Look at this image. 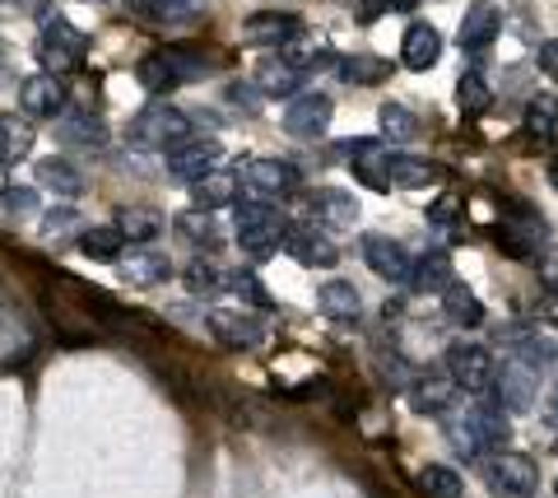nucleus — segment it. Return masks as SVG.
<instances>
[{
  "label": "nucleus",
  "instance_id": "obj_1",
  "mask_svg": "<svg viewBox=\"0 0 558 498\" xmlns=\"http://www.w3.org/2000/svg\"><path fill=\"white\" fill-rule=\"evenodd\" d=\"M215 65H209L205 47H191V42H172L163 51H154V57H145L135 65V80L145 84L149 94H172L182 89V84H196L205 80Z\"/></svg>",
  "mask_w": 558,
  "mask_h": 498
},
{
  "label": "nucleus",
  "instance_id": "obj_2",
  "mask_svg": "<svg viewBox=\"0 0 558 498\" xmlns=\"http://www.w3.org/2000/svg\"><path fill=\"white\" fill-rule=\"evenodd\" d=\"M284 233H289V219L279 210H270V205H260V201L238 205V247H242V256L270 262V256L284 247Z\"/></svg>",
  "mask_w": 558,
  "mask_h": 498
},
{
  "label": "nucleus",
  "instance_id": "obj_3",
  "mask_svg": "<svg viewBox=\"0 0 558 498\" xmlns=\"http://www.w3.org/2000/svg\"><path fill=\"white\" fill-rule=\"evenodd\" d=\"M89 51V38L65 20V14H43V28H38V61L47 65V75H61V71H75Z\"/></svg>",
  "mask_w": 558,
  "mask_h": 498
},
{
  "label": "nucleus",
  "instance_id": "obj_4",
  "mask_svg": "<svg viewBox=\"0 0 558 498\" xmlns=\"http://www.w3.org/2000/svg\"><path fill=\"white\" fill-rule=\"evenodd\" d=\"M182 141H191V117L178 112L172 102H149L145 112L131 122V145L135 149H178Z\"/></svg>",
  "mask_w": 558,
  "mask_h": 498
},
{
  "label": "nucleus",
  "instance_id": "obj_5",
  "mask_svg": "<svg viewBox=\"0 0 558 498\" xmlns=\"http://www.w3.org/2000/svg\"><path fill=\"white\" fill-rule=\"evenodd\" d=\"M494 368H498L494 354L475 345V340H457L442 359V373L457 382V391H470V397H488L494 391Z\"/></svg>",
  "mask_w": 558,
  "mask_h": 498
},
{
  "label": "nucleus",
  "instance_id": "obj_6",
  "mask_svg": "<svg viewBox=\"0 0 558 498\" xmlns=\"http://www.w3.org/2000/svg\"><path fill=\"white\" fill-rule=\"evenodd\" d=\"M293 186H299V168H293L289 159H252V163L238 168V192L247 201L270 205L279 196H289Z\"/></svg>",
  "mask_w": 558,
  "mask_h": 498
},
{
  "label": "nucleus",
  "instance_id": "obj_7",
  "mask_svg": "<svg viewBox=\"0 0 558 498\" xmlns=\"http://www.w3.org/2000/svg\"><path fill=\"white\" fill-rule=\"evenodd\" d=\"M484 479H488V489L502 494V498H531L539 489L535 461L521 457V452H494L484 461Z\"/></svg>",
  "mask_w": 558,
  "mask_h": 498
},
{
  "label": "nucleus",
  "instance_id": "obj_8",
  "mask_svg": "<svg viewBox=\"0 0 558 498\" xmlns=\"http://www.w3.org/2000/svg\"><path fill=\"white\" fill-rule=\"evenodd\" d=\"M545 219H539L531 205H512V215H502V224L494 229L502 256H512V262H526V256L539 252V238H545Z\"/></svg>",
  "mask_w": 558,
  "mask_h": 498
},
{
  "label": "nucleus",
  "instance_id": "obj_9",
  "mask_svg": "<svg viewBox=\"0 0 558 498\" xmlns=\"http://www.w3.org/2000/svg\"><path fill=\"white\" fill-rule=\"evenodd\" d=\"M494 397L502 410H512V415H526L539 397V373L531 364H521V359H502V368H494Z\"/></svg>",
  "mask_w": 558,
  "mask_h": 498
},
{
  "label": "nucleus",
  "instance_id": "obj_10",
  "mask_svg": "<svg viewBox=\"0 0 558 498\" xmlns=\"http://www.w3.org/2000/svg\"><path fill=\"white\" fill-rule=\"evenodd\" d=\"M163 159H168V173L191 186V182H201L205 173H215V163L223 159V145H219V141H201V135H191V141H182L178 149H168Z\"/></svg>",
  "mask_w": 558,
  "mask_h": 498
},
{
  "label": "nucleus",
  "instance_id": "obj_11",
  "mask_svg": "<svg viewBox=\"0 0 558 498\" xmlns=\"http://www.w3.org/2000/svg\"><path fill=\"white\" fill-rule=\"evenodd\" d=\"M65 102H70V94H65V80L61 75H28L24 84H20V108L28 112V117H47V122H57V117H65Z\"/></svg>",
  "mask_w": 558,
  "mask_h": 498
},
{
  "label": "nucleus",
  "instance_id": "obj_12",
  "mask_svg": "<svg viewBox=\"0 0 558 498\" xmlns=\"http://www.w3.org/2000/svg\"><path fill=\"white\" fill-rule=\"evenodd\" d=\"M363 262H368L381 280L387 284H410V252L396 243V238H387V233H363Z\"/></svg>",
  "mask_w": 558,
  "mask_h": 498
},
{
  "label": "nucleus",
  "instance_id": "obj_13",
  "mask_svg": "<svg viewBox=\"0 0 558 498\" xmlns=\"http://www.w3.org/2000/svg\"><path fill=\"white\" fill-rule=\"evenodd\" d=\"M284 252H289L299 266H307V270H330V266L340 262L336 243H330L322 229H312V224H289V233H284Z\"/></svg>",
  "mask_w": 558,
  "mask_h": 498
},
{
  "label": "nucleus",
  "instance_id": "obj_14",
  "mask_svg": "<svg viewBox=\"0 0 558 498\" xmlns=\"http://www.w3.org/2000/svg\"><path fill=\"white\" fill-rule=\"evenodd\" d=\"M330 117H336V102L326 94H293V102L284 108V131L303 135V141H317V135L330 126Z\"/></svg>",
  "mask_w": 558,
  "mask_h": 498
},
{
  "label": "nucleus",
  "instance_id": "obj_15",
  "mask_svg": "<svg viewBox=\"0 0 558 498\" xmlns=\"http://www.w3.org/2000/svg\"><path fill=\"white\" fill-rule=\"evenodd\" d=\"M293 38H303V20L299 14H279V10H260L242 24V42L247 47H289Z\"/></svg>",
  "mask_w": 558,
  "mask_h": 498
},
{
  "label": "nucleus",
  "instance_id": "obj_16",
  "mask_svg": "<svg viewBox=\"0 0 558 498\" xmlns=\"http://www.w3.org/2000/svg\"><path fill=\"white\" fill-rule=\"evenodd\" d=\"M209 336L229 350H252L266 340V326H260L252 313H229V307H215L209 313Z\"/></svg>",
  "mask_w": 558,
  "mask_h": 498
},
{
  "label": "nucleus",
  "instance_id": "obj_17",
  "mask_svg": "<svg viewBox=\"0 0 558 498\" xmlns=\"http://www.w3.org/2000/svg\"><path fill=\"white\" fill-rule=\"evenodd\" d=\"M307 215L317 219L322 229H354L359 224V201L349 192H336V186H322V192L307 196Z\"/></svg>",
  "mask_w": 558,
  "mask_h": 498
},
{
  "label": "nucleus",
  "instance_id": "obj_18",
  "mask_svg": "<svg viewBox=\"0 0 558 498\" xmlns=\"http://www.w3.org/2000/svg\"><path fill=\"white\" fill-rule=\"evenodd\" d=\"M498 28H502V14H498V5H488V0H475V5L465 10V20H461L457 42H461V51H475V57H480L484 47H494Z\"/></svg>",
  "mask_w": 558,
  "mask_h": 498
},
{
  "label": "nucleus",
  "instance_id": "obj_19",
  "mask_svg": "<svg viewBox=\"0 0 558 498\" xmlns=\"http://www.w3.org/2000/svg\"><path fill=\"white\" fill-rule=\"evenodd\" d=\"M410 401L418 415H447L451 401H457V382H451L447 373H414Z\"/></svg>",
  "mask_w": 558,
  "mask_h": 498
},
{
  "label": "nucleus",
  "instance_id": "obj_20",
  "mask_svg": "<svg viewBox=\"0 0 558 498\" xmlns=\"http://www.w3.org/2000/svg\"><path fill=\"white\" fill-rule=\"evenodd\" d=\"M344 159L354 163V173L368 182V186H377V192H387V159H391V149H387V141H349L344 145Z\"/></svg>",
  "mask_w": 558,
  "mask_h": 498
},
{
  "label": "nucleus",
  "instance_id": "obj_21",
  "mask_svg": "<svg viewBox=\"0 0 558 498\" xmlns=\"http://www.w3.org/2000/svg\"><path fill=\"white\" fill-rule=\"evenodd\" d=\"M438 57H442V33L433 24H410L405 42H400V61H405L410 71H433Z\"/></svg>",
  "mask_w": 558,
  "mask_h": 498
},
{
  "label": "nucleus",
  "instance_id": "obj_22",
  "mask_svg": "<svg viewBox=\"0 0 558 498\" xmlns=\"http://www.w3.org/2000/svg\"><path fill=\"white\" fill-rule=\"evenodd\" d=\"M508 340V350H512V359H521V364H531L535 373H545L554 359H558V345L545 336V331H535V326H517V331H508L502 336Z\"/></svg>",
  "mask_w": 558,
  "mask_h": 498
},
{
  "label": "nucleus",
  "instance_id": "obj_23",
  "mask_svg": "<svg viewBox=\"0 0 558 498\" xmlns=\"http://www.w3.org/2000/svg\"><path fill=\"white\" fill-rule=\"evenodd\" d=\"M451 280H457V275H451V256L447 252H424L410 266V289L414 294H442Z\"/></svg>",
  "mask_w": 558,
  "mask_h": 498
},
{
  "label": "nucleus",
  "instance_id": "obj_24",
  "mask_svg": "<svg viewBox=\"0 0 558 498\" xmlns=\"http://www.w3.org/2000/svg\"><path fill=\"white\" fill-rule=\"evenodd\" d=\"M256 89L270 94V98H293V94H303V71H293L284 57L260 61L256 65Z\"/></svg>",
  "mask_w": 558,
  "mask_h": 498
},
{
  "label": "nucleus",
  "instance_id": "obj_25",
  "mask_svg": "<svg viewBox=\"0 0 558 498\" xmlns=\"http://www.w3.org/2000/svg\"><path fill=\"white\" fill-rule=\"evenodd\" d=\"M126 243H154V238L163 233V215L149 210V205H126V210H117V224H112Z\"/></svg>",
  "mask_w": 558,
  "mask_h": 498
},
{
  "label": "nucleus",
  "instance_id": "obj_26",
  "mask_svg": "<svg viewBox=\"0 0 558 498\" xmlns=\"http://www.w3.org/2000/svg\"><path fill=\"white\" fill-rule=\"evenodd\" d=\"M191 201L201 205V210H223V205H233L238 201V173H205L201 182H191Z\"/></svg>",
  "mask_w": 558,
  "mask_h": 498
},
{
  "label": "nucleus",
  "instance_id": "obj_27",
  "mask_svg": "<svg viewBox=\"0 0 558 498\" xmlns=\"http://www.w3.org/2000/svg\"><path fill=\"white\" fill-rule=\"evenodd\" d=\"M121 266V275H126L131 284H140V289H154V284H163L168 275H172V262L163 252H131L126 262H117Z\"/></svg>",
  "mask_w": 558,
  "mask_h": 498
},
{
  "label": "nucleus",
  "instance_id": "obj_28",
  "mask_svg": "<svg viewBox=\"0 0 558 498\" xmlns=\"http://www.w3.org/2000/svg\"><path fill=\"white\" fill-rule=\"evenodd\" d=\"M317 307H322L330 321H354L363 313V299H359V289L349 284V280H330V284H322Z\"/></svg>",
  "mask_w": 558,
  "mask_h": 498
},
{
  "label": "nucleus",
  "instance_id": "obj_29",
  "mask_svg": "<svg viewBox=\"0 0 558 498\" xmlns=\"http://www.w3.org/2000/svg\"><path fill=\"white\" fill-rule=\"evenodd\" d=\"M442 428H447V438H451V448H457L465 461H480L488 448H484V438H480V428L475 420H470V410H447L442 415Z\"/></svg>",
  "mask_w": 558,
  "mask_h": 498
},
{
  "label": "nucleus",
  "instance_id": "obj_30",
  "mask_svg": "<svg viewBox=\"0 0 558 498\" xmlns=\"http://www.w3.org/2000/svg\"><path fill=\"white\" fill-rule=\"evenodd\" d=\"M442 313H447L451 326H480V321H484V303L475 299V289H470V284L451 280V284L442 289Z\"/></svg>",
  "mask_w": 558,
  "mask_h": 498
},
{
  "label": "nucleus",
  "instance_id": "obj_31",
  "mask_svg": "<svg viewBox=\"0 0 558 498\" xmlns=\"http://www.w3.org/2000/svg\"><path fill=\"white\" fill-rule=\"evenodd\" d=\"M80 252L89 256V262L117 266L121 252H126V238H121L112 224H98V229H84V233H80Z\"/></svg>",
  "mask_w": 558,
  "mask_h": 498
},
{
  "label": "nucleus",
  "instance_id": "obj_32",
  "mask_svg": "<svg viewBox=\"0 0 558 498\" xmlns=\"http://www.w3.org/2000/svg\"><path fill=\"white\" fill-rule=\"evenodd\" d=\"M28 149H33L28 122H20V117H10V112H0V168L28 159Z\"/></svg>",
  "mask_w": 558,
  "mask_h": 498
},
{
  "label": "nucleus",
  "instance_id": "obj_33",
  "mask_svg": "<svg viewBox=\"0 0 558 498\" xmlns=\"http://www.w3.org/2000/svg\"><path fill=\"white\" fill-rule=\"evenodd\" d=\"M205 0H131L135 14L145 20H159V24H182V20H196Z\"/></svg>",
  "mask_w": 558,
  "mask_h": 498
},
{
  "label": "nucleus",
  "instance_id": "obj_34",
  "mask_svg": "<svg viewBox=\"0 0 558 498\" xmlns=\"http://www.w3.org/2000/svg\"><path fill=\"white\" fill-rule=\"evenodd\" d=\"M387 182H391V186H428V182H438V168H433L428 159L391 154V159H387Z\"/></svg>",
  "mask_w": 558,
  "mask_h": 498
},
{
  "label": "nucleus",
  "instance_id": "obj_35",
  "mask_svg": "<svg viewBox=\"0 0 558 498\" xmlns=\"http://www.w3.org/2000/svg\"><path fill=\"white\" fill-rule=\"evenodd\" d=\"M38 182L47 186V192H57V196H80V192H84L80 168L65 163V159H43V163H38Z\"/></svg>",
  "mask_w": 558,
  "mask_h": 498
},
{
  "label": "nucleus",
  "instance_id": "obj_36",
  "mask_svg": "<svg viewBox=\"0 0 558 498\" xmlns=\"http://www.w3.org/2000/svg\"><path fill=\"white\" fill-rule=\"evenodd\" d=\"M470 420H475V428H480V438H484V448H502L508 442V415H502V405H494V401H480V405H470Z\"/></svg>",
  "mask_w": 558,
  "mask_h": 498
},
{
  "label": "nucleus",
  "instance_id": "obj_37",
  "mask_svg": "<svg viewBox=\"0 0 558 498\" xmlns=\"http://www.w3.org/2000/svg\"><path fill=\"white\" fill-rule=\"evenodd\" d=\"M61 135L70 145H84V149H102V141H108V131H102V122L94 112H70L61 117Z\"/></svg>",
  "mask_w": 558,
  "mask_h": 498
},
{
  "label": "nucleus",
  "instance_id": "obj_38",
  "mask_svg": "<svg viewBox=\"0 0 558 498\" xmlns=\"http://www.w3.org/2000/svg\"><path fill=\"white\" fill-rule=\"evenodd\" d=\"M186 289H191L196 299H215V294H223V289H229V275H223L215 262H205V256H201V262L186 266Z\"/></svg>",
  "mask_w": 558,
  "mask_h": 498
},
{
  "label": "nucleus",
  "instance_id": "obj_39",
  "mask_svg": "<svg viewBox=\"0 0 558 498\" xmlns=\"http://www.w3.org/2000/svg\"><path fill=\"white\" fill-rule=\"evenodd\" d=\"M457 108L465 112V117H484L488 108H494V89L484 84V75H461V84H457Z\"/></svg>",
  "mask_w": 558,
  "mask_h": 498
},
{
  "label": "nucleus",
  "instance_id": "obj_40",
  "mask_svg": "<svg viewBox=\"0 0 558 498\" xmlns=\"http://www.w3.org/2000/svg\"><path fill=\"white\" fill-rule=\"evenodd\" d=\"M418 489H424L428 498H461V475L451 466H438V461H428L424 471H418Z\"/></svg>",
  "mask_w": 558,
  "mask_h": 498
},
{
  "label": "nucleus",
  "instance_id": "obj_41",
  "mask_svg": "<svg viewBox=\"0 0 558 498\" xmlns=\"http://www.w3.org/2000/svg\"><path fill=\"white\" fill-rule=\"evenodd\" d=\"M387 75H391V61H381V57H344L340 61L344 84H381Z\"/></svg>",
  "mask_w": 558,
  "mask_h": 498
},
{
  "label": "nucleus",
  "instance_id": "obj_42",
  "mask_svg": "<svg viewBox=\"0 0 558 498\" xmlns=\"http://www.w3.org/2000/svg\"><path fill=\"white\" fill-rule=\"evenodd\" d=\"M526 131L539 135V141H549V135L558 131V98L554 94H535L526 102Z\"/></svg>",
  "mask_w": 558,
  "mask_h": 498
},
{
  "label": "nucleus",
  "instance_id": "obj_43",
  "mask_svg": "<svg viewBox=\"0 0 558 498\" xmlns=\"http://www.w3.org/2000/svg\"><path fill=\"white\" fill-rule=\"evenodd\" d=\"M377 122H381V135H387V141H414V131H418L414 112L405 108V102H381Z\"/></svg>",
  "mask_w": 558,
  "mask_h": 498
},
{
  "label": "nucleus",
  "instance_id": "obj_44",
  "mask_svg": "<svg viewBox=\"0 0 558 498\" xmlns=\"http://www.w3.org/2000/svg\"><path fill=\"white\" fill-rule=\"evenodd\" d=\"M428 224L438 229L442 238H457V233L465 229V224H461V196H451V192H447V196L428 210Z\"/></svg>",
  "mask_w": 558,
  "mask_h": 498
},
{
  "label": "nucleus",
  "instance_id": "obj_45",
  "mask_svg": "<svg viewBox=\"0 0 558 498\" xmlns=\"http://www.w3.org/2000/svg\"><path fill=\"white\" fill-rule=\"evenodd\" d=\"M229 289H233L238 299H247L252 307H260V313H270V307H275V299L266 294V284H260L252 270H233V275H229Z\"/></svg>",
  "mask_w": 558,
  "mask_h": 498
},
{
  "label": "nucleus",
  "instance_id": "obj_46",
  "mask_svg": "<svg viewBox=\"0 0 558 498\" xmlns=\"http://www.w3.org/2000/svg\"><path fill=\"white\" fill-rule=\"evenodd\" d=\"M377 368H381V382H387V387L410 391L414 368H410V359H405V354H381V359H377Z\"/></svg>",
  "mask_w": 558,
  "mask_h": 498
},
{
  "label": "nucleus",
  "instance_id": "obj_47",
  "mask_svg": "<svg viewBox=\"0 0 558 498\" xmlns=\"http://www.w3.org/2000/svg\"><path fill=\"white\" fill-rule=\"evenodd\" d=\"M178 229H182L186 238H196V243H209V247L219 243V233H215V219H209V215H182V219H178Z\"/></svg>",
  "mask_w": 558,
  "mask_h": 498
},
{
  "label": "nucleus",
  "instance_id": "obj_48",
  "mask_svg": "<svg viewBox=\"0 0 558 498\" xmlns=\"http://www.w3.org/2000/svg\"><path fill=\"white\" fill-rule=\"evenodd\" d=\"M0 201H5L10 215H33V210H38V196H33V186H5V196H0Z\"/></svg>",
  "mask_w": 558,
  "mask_h": 498
},
{
  "label": "nucleus",
  "instance_id": "obj_49",
  "mask_svg": "<svg viewBox=\"0 0 558 498\" xmlns=\"http://www.w3.org/2000/svg\"><path fill=\"white\" fill-rule=\"evenodd\" d=\"M535 270H539V289H549V294L558 299V252H539Z\"/></svg>",
  "mask_w": 558,
  "mask_h": 498
},
{
  "label": "nucleus",
  "instance_id": "obj_50",
  "mask_svg": "<svg viewBox=\"0 0 558 498\" xmlns=\"http://www.w3.org/2000/svg\"><path fill=\"white\" fill-rule=\"evenodd\" d=\"M256 84H242V80H233L229 84V102H233V108H242V112H256L260 108V102H256Z\"/></svg>",
  "mask_w": 558,
  "mask_h": 498
},
{
  "label": "nucleus",
  "instance_id": "obj_51",
  "mask_svg": "<svg viewBox=\"0 0 558 498\" xmlns=\"http://www.w3.org/2000/svg\"><path fill=\"white\" fill-rule=\"evenodd\" d=\"M535 65L545 75H554L558 80V38H549V42H539V51H535Z\"/></svg>",
  "mask_w": 558,
  "mask_h": 498
},
{
  "label": "nucleus",
  "instance_id": "obj_52",
  "mask_svg": "<svg viewBox=\"0 0 558 498\" xmlns=\"http://www.w3.org/2000/svg\"><path fill=\"white\" fill-rule=\"evenodd\" d=\"M43 229H47V233H65V229H75V210H65V205H61V210H47Z\"/></svg>",
  "mask_w": 558,
  "mask_h": 498
},
{
  "label": "nucleus",
  "instance_id": "obj_53",
  "mask_svg": "<svg viewBox=\"0 0 558 498\" xmlns=\"http://www.w3.org/2000/svg\"><path fill=\"white\" fill-rule=\"evenodd\" d=\"M391 10V0H359V24H377Z\"/></svg>",
  "mask_w": 558,
  "mask_h": 498
},
{
  "label": "nucleus",
  "instance_id": "obj_54",
  "mask_svg": "<svg viewBox=\"0 0 558 498\" xmlns=\"http://www.w3.org/2000/svg\"><path fill=\"white\" fill-rule=\"evenodd\" d=\"M418 0H391V10H414Z\"/></svg>",
  "mask_w": 558,
  "mask_h": 498
},
{
  "label": "nucleus",
  "instance_id": "obj_55",
  "mask_svg": "<svg viewBox=\"0 0 558 498\" xmlns=\"http://www.w3.org/2000/svg\"><path fill=\"white\" fill-rule=\"evenodd\" d=\"M549 186H554V192H558V159L549 163Z\"/></svg>",
  "mask_w": 558,
  "mask_h": 498
},
{
  "label": "nucleus",
  "instance_id": "obj_56",
  "mask_svg": "<svg viewBox=\"0 0 558 498\" xmlns=\"http://www.w3.org/2000/svg\"><path fill=\"white\" fill-rule=\"evenodd\" d=\"M549 420H554V424H558V401H554V410H549Z\"/></svg>",
  "mask_w": 558,
  "mask_h": 498
},
{
  "label": "nucleus",
  "instance_id": "obj_57",
  "mask_svg": "<svg viewBox=\"0 0 558 498\" xmlns=\"http://www.w3.org/2000/svg\"><path fill=\"white\" fill-rule=\"evenodd\" d=\"M554 489H558V479H554Z\"/></svg>",
  "mask_w": 558,
  "mask_h": 498
}]
</instances>
